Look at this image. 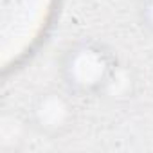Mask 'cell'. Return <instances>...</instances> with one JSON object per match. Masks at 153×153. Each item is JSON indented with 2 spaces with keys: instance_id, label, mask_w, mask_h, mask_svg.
I'll list each match as a JSON object with an SVG mask.
<instances>
[{
  "instance_id": "3957f363",
  "label": "cell",
  "mask_w": 153,
  "mask_h": 153,
  "mask_svg": "<svg viewBox=\"0 0 153 153\" xmlns=\"http://www.w3.org/2000/svg\"><path fill=\"white\" fill-rule=\"evenodd\" d=\"M137 88H139V78H137L135 68L117 59V63L114 65L97 97L112 105H121V103H128L130 99H133L137 94Z\"/></svg>"
},
{
  "instance_id": "6da1fadb",
  "label": "cell",
  "mask_w": 153,
  "mask_h": 153,
  "mask_svg": "<svg viewBox=\"0 0 153 153\" xmlns=\"http://www.w3.org/2000/svg\"><path fill=\"white\" fill-rule=\"evenodd\" d=\"M117 58L101 42L83 38L70 43L59 59L63 87L76 97H97Z\"/></svg>"
},
{
  "instance_id": "7a4b0ae2",
  "label": "cell",
  "mask_w": 153,
  "mask_h": 153,
  "mask_svg": "<svg viewBox=\"0 0 153 153\" xmlns=\"http://www.w3.org/2000/svg\"><path fill=\"white\" fill-rule=\"evenodd\" d=\"M78 121L76 96L67 88H43L27 106L29 126L45 137H61Z\"/></svg>"
},
{
  "instance_id": "277c9868",
  "label": "cell",
  "mask_w": 153,
  "mask_h": 153,
  "mask_svg": "<svg viewBox=\"0 0 153 153\" xmlns=\"http://www.w3.org/2000/svg\"><path fill=\"white\" fill-rule=\"evenodd\" d=\"M137 22L148 34L153 36V0L137 2Z\"/></svg>"
}]
</instances>
